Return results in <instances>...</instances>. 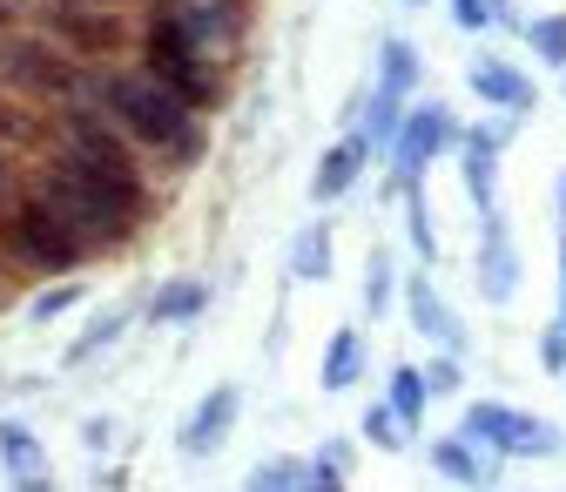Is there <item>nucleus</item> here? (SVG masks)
I'll use <instances>...</instances> for the list:
<instances>
[{
    "label": "nucleus",
    "instance_id": "8",
    "mask_svg": "<svg viewBox=\"0 0 566 492\" xmlns=\"http://www.w3.org/2000/svg\"><path fill=\"white\" fill-rule=\"evenodd\" d=\"M61 41L75 48V54H115L128 41V21L122 14H95V8H61Z\"/></svg>",
    "mask_w": 566,
    "mask_h": 492
},
{
    "label": "nucleus",
    "instance_id": "22",
    "mask_svg": "<svg viewBox=\"0 0 566 492\" xmlns=\"http://www.w3.org/2000/svg\"><path fill=\"white\" fill-rule=\"evenodd\" d=\"M398 426H405V418H398L391 405H378V411L365 418V439H371V446H385V452H398V446H405V432H398Z\"/></svg>",
    "mask_w": 566,
    "mask_h": 492
},
{
    "label": "nucleus",
    "instance_id": "31",
    "mask_svg": "<svg viewBox=\"0 0 566 492\" xmlns=\"http://www.w3.org/2000/svg\"><path fill=\"white\" fill-rule=\"evenodd\" d=\"M452 385H459V365L452 358H439L432 371H424V391H452Z\"/></svg>",
    "mask_w": 566,
    "mask_h": 492
},
{
    "label": "nucleus",
    "instance_id": "4",
    "mask_svg": "<svg viewBox=\"0 0 566 492\" xmlns=\"http://www.w3.org/2000/svg\"><path fill=\"white\" fill-rule=\"evenodd\" d=\"M8 243H14V257H28V263H41V270H67V263H82V237L67 230L54 209H41V202H21V209H14Z\"/></svg>",
    "mask_w": 566,
    "mask_h": 492
},
{
    "label": "nucleus",
    "instance_id": "6",
    "mask_svg": "<svg viewBox=\"0 0 566 492\" xmlns=\"http://www.w3.org/2000/svg\"><path fill=\"white\" fill-rule=\"evenodd\" d=\"M61 135H67V149H75V156H88V163H102V169H122V176H142L128 135H122L108 115H95V108H61Z\"/></svg>",
    "mask_w": 566,
    "mask_h": 492
},
{
    "label": "nucleus",
    "instance_id": "23",
    "mask_svg": "<svg viewBox=\"0 0 566 492\" xmlns=\"http://www.w3.org/2000/svg\"><path fill=\"white\" fill-rule=\"evenodd\" d=\"M0 452H8V465H21V472H41V452H34V439L21 426H0Z\"/></svg>",
    "mask_w": 566,
    "mask_h": 492
},
{
    "label": "nucleus",
    "instance_id": "30",
    "mask_svg": "<svg viewBox=\"0 0 566 492\" xmlns=\"http://www.w3.org/2000/svg\"><path fill=\"white\" fill-rule=\"evenodd\" d=\"M452 14H459V28H485L492 21V0H459Z\"/></svg>",
    "mask_w": 566,
    "mask_h": 492
},
{
    "label": "nucleus",
    "instance_id": "5",
    "mask_svg": "<svg viewBox=\"0 0 566 492\" xmlns=\"http://www.w3.org/2000/svg\"><path fill=\"white\" fill-rule=\"evenodd\" d=\"M8 75L34 95H54V102H75V95H95V75L75 67L67 54H48V48H14L8 54Z\"/></svg>",
    "mask_w": 566,
    "mask_h": 492
},
{
    "label": "nucleus",
    "instance_id": "28",
    "mask_svg": "<svg viewBox=\"0 0 566 492\" xmlns=\"http://www.w3.org/2000/svg\"><path fill=\"white\" fill-rule=\"evenodd\" d=\"M311 492H344V472H337V452H324L311 465Z\"/></svg>",
    "mask_w": 566,
    "mask_h": 492
},
{
    "label": "nucleus",
    "instance_id": "2",
    "mask_svg": "<svg viewBox=\"0 0 566 492\" xmlns=\"http://www.w3.org/2000/svg\"><path fill=\"white\" fill-rule=\"evenodd\" d=\"M149 34H169V41H182L202 61L223 67L237 54V41H243V8H237V0H163Z\"/></svg>",
    "mask_w": 566,
    "mask_h": 492
},
{
    "label": "nucleus",
    "instance_id": "25",
    "mask_svg": "<svg viewBox=\"0 0 566 492\" xmlns=\"http://www.w3.org/2000/svg\"><path fill=\"white\" fill-rule=\"evenodd\" d=\"M324 263H331V237L311 230V237L297 243V276H324Z\"/></svg>",
    "mask_w": 566,
    "mask_h": 492
},
{
    "label": "nucleus",
    "instance_id": "24",
    "mask_svg": "<svg viewBox=\"0 0 566 492\" xmlns=\"http://www.w3.org/2000/svg\"><path fill=\"white\" fill-rule=\"evenodd\" d=\"M405 88H411V48L391 41L385 48V95H405Z\"/></svg>",
    "mask_w": 566,
    "mask_h": 492
},
{
    "label": "nucleus",
    "instance_id": "13",
    "mask_svg": "<svg viewBox=\"0 0 566 492\" xmlns=\"http://www.w3.org/2000/svg\"><path fill=\"white\" fill-rule=\"evenodd\" d=\"M492 149H500V128H479L465 143V189L479 196L485 217H492Z\"/></svg>",
    "mask_w": 566,
    "mask_h": 492
},
{
    "label": "nucleus",
    "instance_id": "27",
    "mask_svg": "<svg viewBox=\"0 0 566 492\" xmlns=\"http://www.w3.org/2000/svg\"><path fill=\"white\" fill-rule=\"evenodd\" d=\"M67 304H82V284H61V291H41V297H34V317H61Z\"/></svg>",
    "mask_w": 566,
    "mask_h": 492
},
{
    "label": "nucleus",
    "instance_id": "12",
    "mask_svg": "<svg viewBox=\"0 0 566 492\" xmlns=\"http://www.w3.org/2000/svg\"><path fill=\"white\" fill-rule=\"evenodd\" d=\"M472 88L485 102H500V108H533V88L513 75V67H500V61H472Z\"/></svg>",
    "mask_w": 566,
    "mask_h": 492
},
{
    "label": "nucleus",
    "instance_id": "33",
    "mask_svg": "<svg viewBox=\"0 0 566 492\" xmlns=\"http://www.w3.org/2000/svg\"><path fill=\"white\" fill-rule=\"evenodd\" d=\"M0 21H14V8H8V0H0Z\"/></svg>",
    "mask_w": 566,
    "mask_h": 492
},
{
    "label": "nucleus",
    "instance_id": "29",
    "mask_svg": "<svg viewBox=\"0 0 566 492\" xmlns=\"http://www.w3.org/2000/svg\"><path fill=\"white\" fill-rule=\"evenodd\" d=\"M291 479H297V465L276 459V465H263V479H250V485H256V492H291Z\"/></svg>",
    "mask_w": 566,
    "mask_h": 492
},
{
    "label": "nucleus",
    "instance_id": "18",
    "mask_svg": "<svg viewBox=\"0 0 566 492\" xmlns=\"http://www.w3.org/2000/svg\"><path fill=\"white\" fill-rule=\"evenodd\" d=\"M459 432H465V439H485V446H506V432H513V411H506V405H472Z\"/></svg>",
    "mask_w": 566,
    "mask_h": 492
},
{
    "label": "nucleus",
    "instance_id": "3",
    "mask_svg": "<svg viewBox=\"0 0 566 492\" xmlns=\"http://www.w3.org/2000/svg\"><path fill=\"white\" fill-rule=\"evenodd\" d=\"M149 75H156L189 115H202V108H217V102H223V67H217V61H202V54L182 48V41H169V34H149Z\"/></svg>",
    "mask_w": 566,
    "mask_h": 492
},
{
    "label": "nucleus",
    "instance_id": "9",
    "mask_svg": "<svg viewBox=\"0 0 566 492\" xmlns=\"http://www.w3.org/2000/svg\"><path fill=\"white\" fill-rule=\"evenodd\" d=\"M230 426H237V391L223 385V391H209V398L196 405V418H189V432H182V452H217Z\"/></svg>",
    "mask_w": 566,
    "mask_h": 492
},
{
    "label": "nucleus",
    "instance_id": "17",
    "mask_svg": "<svg viewBox=\"0 0 566 492\" xmlns=\"http://www.w3.org/2000/svg\"><path fill=\"white\" fill-rule=\"evenodd\" d=\"M424 398H432V391H424V371H391V411L405 418V426H418V418H424Z\"/></svg>",
    "mask_w": 566,
    "mask_h": 492
},
{
    "label": "nucleus",
    "instance_id": "15",
    "mask_svg": "<svg viewBox=\"0 0 566 492\" xmlns=\"http://www.w3.org/2000/svg\"><path fill=\"white\" fill-rule=\"evenodd\" d=\"M411 317H418V331H432L439 344H459V331H452V311L439 304V291L424 284V276H411Z\"/></svg>",
    "mask_w": 566,
    "mask_h": 492
},
{
    "label": "nucleus",
    "instance_id": "14",
    "mask_svg": "<svg viewBox=\"0 0 566 492\" xmlns=\"http://www.w3.org/2000/svg\"><path fill=\"white\" fill-rule=\"evenodd\" d=\"M358 365H365V337H358V331H337L331 350H324V385L344 391L350 378H358Z\"/></svg>",
    "mask_w": 566,
    "mask_h": 492
},
{
    "label": "nucleus",
    "instance_id": "16",
    "mask_svg": "<svg viewBox=\"0 0 566 492\" xmlns=\"http://www.w3.org/2000/svg\"><path fill=\"white\" fill-rule=\"evenodd\" d=\"M202 304H209V291H202V284H169V291L149 304V317H156V324H182V317H196Z\"/></svg>",
    "mask_w": 566,
    "mask_h": 492
},
{
    "label": "nucleus",
    "instance_id": "26",
    "mask_svg": "<svg viewBox=\"0 0 566 492\" xmlns=\"http://www.w3.org/2000/svg\"><path fill=\"white\" fill-rule=\"evenodd\" d=\"M0 135H8V143H41V122L21 115L14 102H0Z\"/></svg>",
    "mask_w": 566,
    "mask_h": 492
},
{
    "label": "nucleus",
    "instance_id": "11",
    "mask_svg": "<svg viewBox=\"0 0 566 492\" xmlns=\"http://www.w3.org/2000/svg\"><path fill=\"white\" fill-rule=\"evenodd\" d=\"M479 270H485V276H479L485 297L506 304V297H513V250H506V230L492 223V217H485V257H479Z\"/></svg>",
    "mask_w": 566,
    "mask_h": 492
},
{
    "label": "nucleus",
    "instance_id": "21",
    "mask_svg": "<svg viewBox=\"0 0 566 492\" xmlns=\"http://www.w3.org/2000/svg\"><path fill=\"white\" fill-rule=\"evenodd\" d=\"M526 41H533L546 61H566V14H546V21H533V28H526Z\"/></svg>",
    "mask_w": 566,
    "mask_h": 492
},
{
    "label": "nucleus",
    "instance_id": "1",
    "mask_svg": "<svg viewBox=\"0 0 566 492\" xmlns=\"http://www.w3.org/2000/svg\"><path fill=\"white\" fill-rule=\"evenodd\" d=\"M95 95H102V108H108V122L128 135V143H149V149H169L176 156V169H189L196 156H202V128H196V115L149 75V67H128V75H102L95 82Z\"/></svg>",
    "mask_w": 566,
    "mask_h": 492
},
{
    "label": "nucleus",
    "instance_id": "20",
    "mask_svg": "<svg viewBox=\"0 0 566 492\" xmlns=\"http://www.w3.org/2000/svg\"><path fill=\"white\" fill-rule=\"evenodd\" d=\"M432 465H439L446 479H459V485H479V459H472V446H459V439H452V446H439V452H432Z\"/></svg>",
    "mask_w": 566,
    "mask_h": 492
},
{
    "label": "nucleus",
    "instance_id": "7",
    "mask_svg": "<svg viewBox=\"0 0 566 492\" xmlns=\"http://www.w3.org/2000/svg\"><path fill=\"white\" fill-rule=\"evenodd\" d=\"M446 143H452V122H446V108H432V102H424L411 122H398V169H405V176H424V163H432Z\"/></svg>",
    "mask_w": 566,
    "mask_h": 492
},
{
    "label": "nucleus",
    "instance_id": "19",
    "mask_svg": "<svg viewBox=\"0 0 566 492\" xmlns=\"http://www.w3.org/2000/svg\"><path fill=\"white\" fill-rule=\"evenodd\" d=\"M559 439H553V426L546 418H520L513 411V432H506V452H553Z\"/></svg>",
    "mask_w": 566,
    "mask_h": 492
},
{
    "label": "nucleus",
    "instance_id": "10",
    "mask_svg": "<svg viewBox=\"0 0 566 492\" xmlns=\"http://www.w3.org/2000/svg\"><path fill=\"white\" fill-rule=\"evenodd\" d=\"M365 156H371V143H365V135H350V143H337V149L324 156V169H317V182H311V196H317V202H331V196H344V189H350V176H358V169H365Z\"/></svg>",
    "mask_w": 566,
    "mask_h": 492
},
{
    "label": "nucleus",
    "instance_id": "32",
    "mask_svg": "<svg viewBox=\"0 0 566 492\" xmlns=\"http://www.w3.org/2000/svg\"><path fill=\"white\" fill-rule=\"evenodd\" d=\"M559 337H566V237H559V324H553Z\"/></svg>",
    "mask_w": 566,
    "mask_h": 492
}]
</instances>
